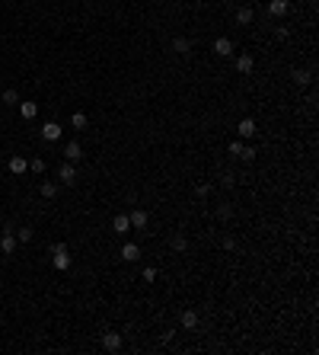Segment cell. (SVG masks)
I'll use <instances>...</instances> for the list:
<instances>
[{
	"label": "cell",
	"mask_w": 319,
	"mask_h": 355,
	"mask_svg": "<svg viewBox=\"0 0 319 355\" xmlns=\"http://www.w3.org/2000/svg\"><path fill=\"white\" fill-rule=\"evenodd\" d=\"M236 132H239V138H252V135H255V122H252V118H243Z\"/></svg>",
	"instance_id": "e0dca14e"
},
{
	"label": "cell",
	"mask_w": 319,
	"mask_h": 355,
	"mask_svg": "<svg viewBox=\"0 0 319 355\" xmlns=\"http://www.w3.org/2000/svg\"><path fill=\"white\" fill-rule=\"evenodd\" d=\"M64 157H67V163H74V160H80L83 157V147L77 144V141H70L67 147H64Z\"/></svg>",
	"instance_id": "9c48e42d"
},
{
	"label": "cell",
	"mask_w": 319,
	"mask_h": 355,
	"mask_svg": "<svg viewBox=\"0 0 319 355\" xmlns=\"http://www.w3.org/2000/svg\"><path fill=\"white\" fill-rule=\"evenodd\" d=\"M38 192H42V199H54V195H58V183H51V179H45V183L38 186Z\"/></svg>",
	"instance_id": "9a60e30c"
},
{
	"label": "cell",
	"mask_w": 319,
	"mask_h": 355,
	"mask_svg": "<svg viewBox=\"0 0 319 355\" xmlns=\"http://www.w3.org/2000/svg\"><path fill=\"white\" fill-rule=\"evenodd\" d=\"M137 256H141V247H137V243H125L122 247V259L125 263H134Z\"/></svg>",
	"instance_id": "30bf717a"
},
{
	"label": "cell",
	"mask_w": 319,
	"mask_h": 355,
	"mask_svg": "<svg viewBox=\"0 0 319 355\" xmlns=\"http://www.w3.org/2000/svg\"><path fill=\"white\" fill-rule=\"evenodd\" d=\"M214 54H221V58H227V54H233V42L230 39H214Z\"/></svg>",
	"instance_id": "277c9868"
},
{
	"label": "cell",
	"mask_w": 319,
	"mask_h": 355,
	"mask_svg": "<svg viewBox=\"0 0 319 355\" xmlns=\"http://www.w3.org/2000/svg\"><path fill=\"white\" fill-rule=\"evenodd\" d=\"M173 51H175V54H182V58H185V54L191 51V42H189V39H173Z\"/></svg>",
	"instance_id": "ffe728a7"
},
{
	"label": "cell",
	"mask_w": 319,
	"mask_h": 355,
	"mask_svg": "<svg viewBox=\"0 0 319 355\" xmlns=\"http://www.w3.org/2000/svg\"><path fill=\"white\" fill-rule=\"evenodd\" d=\"M294 84L297 86H310L313 84V70H300V68H297L294 70Z\"/></svg>",
	"instance_id": "4fadbf2b"
},
{
	"label": "cell",
	"mask_w": 319,
	"mask_h": 355,
	"mask_svg": "<svg viewBox=\"0 0 319 355\" xmlns=\"http://www.w3.org/2000/svg\"><path fill=\"white\" fill-rule=\"evenodd\" d=\"M42 138H45V141H58V138H61V125H58V122H45Z\"/></svg>",
	"instance_id": "8992f818"
},
{
	"label": "cell",
	"mask_w": 319,
	"mask_h": 355,
	"mask_svg": "<svg viewBox=\"0 0 319 355\" xmlns=\"http://www.w3.org/2000/svg\"><path fill=\"white\" fill-rule=\"evenodd\" d=\"M26 170H29V163H26L23 157H10V173H16V176H23Z\"/></svg>",
	"instance_id": "5bb4252c"
},
{
	"label": "cell",
	"mask_w": 319,
	"mask_h": 355,
	"mask_svg": "<svg viewBox=\"0 0 319 355\" xmlns=\"http://www.w3.org/2000/svg\"><path fill=\"white\" fill-rule=\"evenodd\" d=\"M70 125H74V128H86V116L83 112H74V116H70Z\"/></svg>",
	"instance_id": "cb8c5ba5"
},
{
	"label": "cell",
	"mask_w": 319,
	"mask_h": 355,
	"mask_svg": "<svg viewBox=\"0 0 319 355\" xmlns=\"http://www.w3.org/2000/svg\"><path fill=\"white\" fill-rule=\"evenodd\" d=\"M29 170H32V173H45V160H42V157L29 160Z\"/></svg>",
	"instance_id": "484cf974"
},
{
	"label": "cell",
	"mask_w": 319,
	"mask_h": 355,
	"mask_svg": "<svg viewBox=\"0 0 319 355\" xmlns=\"http://www.w3.org/2000/svg\"><path fill=\"white\" fill-rule=\"evenodd\" d=\"M16 240H19V243H29V240H32V227H16Z\"/></svg>",
	"instance_id": "603a6c76"
},
{
	"label": "cell",
	"mask_w": 319,
	"mask_h": 355,
	"mask_svg": "<svg viewBox=\"0 0 319 355\" xmlns=\"http://www.w3.org/2000/svg\"><path fill=\"white\" fill-rule=\"evenodd\" d=\"M102 349H106V352H118V349H122V333H115V330L102 333Z\"/></svg>",
	"instance_id": "7a4b0ae2"
},
{
	"label": "cell",
	"mask_w": 319,
	"mask_h": 355,
	"mask_svg": "<svg viewBox=\"0 0 319 355\" xmlns=\"http://www.w3.org/2000/svg\"><path fill=\"white\" fill-rule=\"evenodd\" d=\"M16 250V234H3V240H0V253H13Z\"/></svg>",
	"instance_id": "2e32d148"
},
{
	"label": "cell",
	"mask_w": 319,
	"mask_h": 355,
	"mask_svg": "<svg viewBox=\"0 0 319 355\" xmlns=\"http://www.w3.org/2000/svg\"><path fill=\"white\" fill-rule=\"evenodd\" d=\"M230 154H233V157L243 154V141H233V144H230Z\"/></svg>",
	"instance_id": "f1b7e54d"
},
{
	"label": "cell",
	"mask_w": 319,
	"mask_h": 355,
	"mask_svg": "<svg viewBox=\"0 0 319 355\" xmlns=\"http://www.w3.org/2000/svg\"><path fill=\"white\" fill-rule=\"evenodd\" d=\"M233 215V208H230V205H221V208H217V218H230Z\"/></svg>",
	"instance_id": "f546056e"
},
{
	"label": "cell",
	"mask_w": 319,
	"mask_h": 355,
	"mask_svg": "<svg viewBox=\"0 0 319 355\" xmlns=\"http://www.w3.org/2000/svg\"><path fill=\"white\" fill-rule=\"evenodd\" d=\"M0 102H3V106H19V93H16V90H3Z\"/></svg>",
	"instance_id": "7402d4cb"
},
{
	"label": "cell",
	"mask_w": 319,
	"mask_h": 355,
	"mask_svg": "<svg viewBox=\"0 0 319 355\" xmlns=\"http://www.w3.org/2000/svg\"><path fill=\"white\" fill-rule=\"evenodd\" d=\"M112 227H115L118 234H128V231H131V221H128V215H115Z\"/></svg>",
	"instance_id": "ac0fdd59"
},
{
	"label": "cell",
	"mask_w": 319,
	"mask_h": 355,
	"mask_svg": "<svg viewBox=\"0 0 319 355\" xmlns=\"http://www.w3.org/2000/svg\"><path fill=\"white\" fill-rule=\"evenodd\" d=\"M221 247L227 250V253H233V250H236V240H233V237H223V243H221Z\"/></svg>",
	"instance_id": "83f0119b"
},
{
	"label": "cell",
	"mask_w": 319,
	"mask_h": 355,
	"mask_svg": "<svg viewBox=\"0 0 319 355\" xmlns=\"http://www.w3.org/2000/svg\"><path fill=\"white\" fill-rule=\"evenodd\" d=\"M221 183H223V186H233V183H236V176H233V173H223Z\"/></svg>",
	"instance_id": "4dcf8cb0"
},
{
	"label": "cell",
	"mask_w": 319,
	"mask_h": 355,
	"mask_svg": "<svg viewBox=\"0 0 319 355\" xmlns=\"http://www.w3.org/2000/svg\"><path fill=\"white\" fill-rule=\"evenodd\" d=\"M128 221H131V227H137V231H141V227H147V211L144 208H134L128 215Z\"/></svg>",
	"instance_id": "52a82bcc"
},
{
	"label": "cell",
	"mask_w": 319,
	"mask_h": 355,
	"mask_svg": "<svg viewBox=\"0 0 319 355\" xmlns=\"http://www.w3.org/2000/svg\"><path fill=\"white\" fill-rule=\"evenodd\" d=\"M252 19H255V10H252V7H239V10H236V23H239V26H249Z\"/></svg>",
	"instance_id": "ba28073f"
},
{
	"label": "cell",
	"mask_w": 319,
	"mask_h": 355,
	"mask_svg": "<svg viewBox=\"0 0 319 355\" xmlns=\"http://www.w3.org/2000/svg\"><path fill=\"white\" fill-rule=\"evenodd\" d=\"M239 160H246V163L255 160V147H252V144H243V154H239Z\"/></svg>",
	"instance_id": "d4e9b609"
},
{
	"label": "cell",
	"mask_w": 319,
	"mask_h": 355,
	"mask_svg": "<svg viewBox=\"0 0 319 355\" xmlns=\"http://www.w3.org/2000/svg\"><path fill=\"white\" fill-rule=\"evenodd\" d=\"M19 116H23V118H35L38 116V106H35V102H19Z\"/></svg>",
	"instance_id": "44dd1931"
},
{
	"label": "cell",
	"mask_w": 319,
	"mask_h": 355,
	"mask_svg": "<svg viewBox=\"0 0 319 355\" xmlns=\"http://www.w3.org/2000/svg\"><path fill=\"white\" fill-rule=\"evenodd\" d=\"M252 68H255V61H252V54H239V58H236V70H239V74H249Z\"/></svg>",
	"instance_id": "8fae6325"
},
{
	"label": "cell",
	"mask_w": 319,
	"mask_h": 355,
	"mask_svg": "<svg viewBox=\"0 0 319 355\" xmlns=\"http://www.w3.org/2000/svg\"><path fill=\"white\" fill-rule=\"evenodd\" d=\"M58 179H61L64 186H74V183H77V170H74V163H64L61 170H58Z\"/></svg>",
	"instance_id": "3957f363"
},
{
	"label": "cell",
	"mask_w": 319,
	"mask_h": 355,
	"mask_svg": "<svg viewBox=\"0 0 319 355\" xmlns=\"http://www.w3.org/2000/svg\"><path fill=\"white\" fill-rule=\"evenodd\" d=\"M287 10H290L287 0H271V3H268V13H271V16H284Z\"/></svg>",
	"instance_id": "7c38bea8"
},
{
	"label": "cell",
	"mask_w": 319,
	"mask_h": 355,
	"mask_svg": "<svg viewBox=\"0 0 319 355\" xmlns=\"http://www.w3.org/2000/svg\"><path fill=\"white\" fill-rule=\"evenodd\" d=\"M51 256H54V269H70V250H67V243H54L51 247Z\"/></svg>",
	"instance_id": "6da1fadb"
},
{
	"label": "cell",
	"mask_w": 319,
	"mask_h": 355,
	"mask_svg": "<svg viewBox=\"0 0 319 355\" xmlns=\"http://www.w3.org/2000/svg\"><path fill=\"white\" fill-rule=\"evenodd\" d=\"M195 195H198V199H207V195H211V186H207V183L195 186Z\"/></svg>",
	"instance_id": "4316f807"
},
{
	"label": "cell",
	"mask_w": 319,
	"mask_h": 355,
	"mask_svg": "<svg viewBox=\"0 0 319 355\" xmlns=\"http://www.w3.org/2000/svg\"><path fill=\"white\" fill-rule=\"evenodd\" d=\"M169 247H173V253H185L189 250V237L185 234H173L169 237Z\"/></svg>",
	"instance_id": "5b68a950"
},
{
	"label": "cell",
	"mask_w": 319,
	"mask_h": 355,
	"mask_svg": "<svg viewBox=\"0 0 319 355\" xmlns=\"http://www.w3.org/2000/svg\"><path fill=\"white\" fill-rule=\"evenodd\" d=\"M198 326V310H185L182 314V330H195Z\"/></svg>",
	"instance_id": "d6986e66"
}]
</instances>
